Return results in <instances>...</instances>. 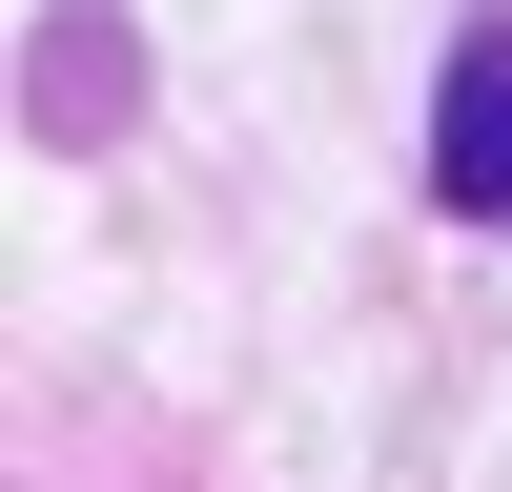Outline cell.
<instances>
[{"label":"cell","mask_w":512,"mask_h":492,"mask_svg":"<svg viewBox=\"0 0 512 492\" xmlns=\"http://www.w3.org/2000/svg\"><path fill=\"white\" fill-rule=\"evenodd\" d=\"M431 205L451 226H492L512 246V0H472V21H451V62H431Z\"/></svg>","instance_id":"6da1fadb"}]
</instances>
